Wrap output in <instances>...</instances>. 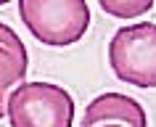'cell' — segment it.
Here are the masks:
<instances>
[{
  "label": "cell",
  "mask_w": 156,
  "mask_h": 127,
  "mask_svg": "<svg viewBox=\"0 0 156 127\" xmlns=\"http://www.w3.org/2000/svg\"><path fill=\"white\" fill-rule=\"evenodd\" d=\"M108 66L116 79L140 90L156 87V24H124L108 40Z\"/></svg>",
  "instance_id": "3957f363"
},
{
  "label": "cell",
  "mask_w": 156,
  "mask_h": 127,
  "mask_svg": "<svg viewBox=\"0 0 156 127\" xmlns=\"http://www.w3.org/2000/svg\"><path fill=\"white\" fill-rule=\"evenodd\" d=\"M103 127H122V125H103Z\"/></svg>",
  "instance_id": "52a82bcc"
},
{
  "label": "cell",
  "mask_w": 156,
  "mask_h": 127,
  "mask_svg": "<svg viewBox=\"0 0 156 127\" xmlns=\"http://www.w3.org/2000/svg\"><path fill=\"white\" fill-rule=\"evenodd\" d=\"M103 125L148 127L146 109L124 93H101L85 106L80 127H103Z\"/></svg>",
  "instance_id": "277c9868"
},
{
  "label": "cell",
  "mask_w": 156,
  "mask_h": 127,
  "mask_svg": "<svg viewBox=\"0 0 156 127\" xmlns=\"http://www.w3.org/2000/svg\"><path fill=\"white\" fill-rule=\"evenodd\" d=\"M5 117L11 127H72L74 98L53 82H24L5 98Z\"/></svg>",
  "instance_id": "7a4b0ae2"
},
{
  "label": "cell",
  "mask_w": 156,
  "mask_h": 127,
  "mask_svg": "<svg viewBox=\"0 0 156 127\" xmlns=\"http://www.w3.org/2000/svg\"><path fill=\"white\" fill-rule=\"evenodd\" d=\"M16 8L29 34L50 48L80 42L90 26V5L85 0H19Z\"/></svg>",
  "instance_id": "6da1fadb"
},
{
  "label": "cell",
  "mask_w": 156,
  "mask_h": 127,
  "mask_svg": "<svg viewBox=\"0 0 156 127\" xmlns=\"http://www.w3.org/2000/svg\"><path fill=\"white\" fill-rule=\"evenodd\" d=\"M27 48L21 37H19L8 24H0V87L5 90H16L19 85H24L27 77Z\"/></svg>",
  "instance_id": "5b68a950"
},
{
  "label": "cell",
  "mask_w": 156,
  "mask_h": 127,
  "mask_svg": "<svg viewBox=\"0 0 156 127\" xmlns=\"http://www.w3.org/2000/svg\"><path fill=\"white\" fill-rule=\"evenodd\" d=\"M156 0H101L98 5L101 11H106L108 16H116V19H138V16H146L148 11L154 8Z\"/></svg>",
  "instance_id": "8992f818"
}]
</instances>
